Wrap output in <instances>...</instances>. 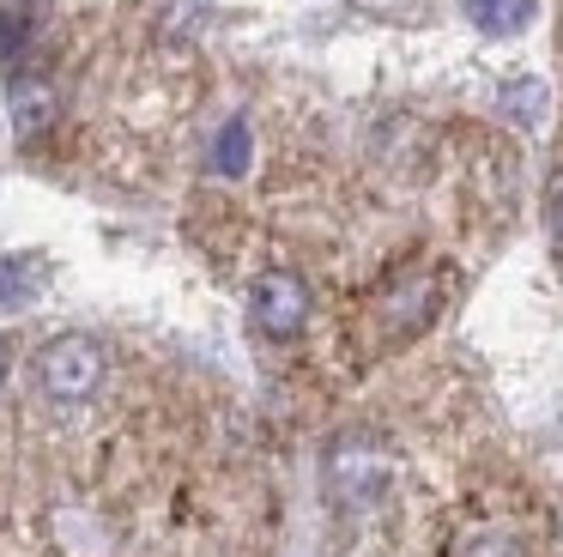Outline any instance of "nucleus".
<instances>
[{
    "label": "nucleus",
    "mask_w": 563,
    "mask_h": 557,
    "mask_svg": "<svg viewBox=\"0 0 563 557\" xmlns=\"http://www.w3.org/2000/svg\"><path fill=\"white\" fill-rule=\"evenodd\" d=\"M394 491V455L382 436H340V443L328 448V503L340 509V515H369V509H382Z\"/></svg>",
    "instance_id": "f257e3e1"
},
{
    "label": "nucleus",
    "mask_w": 563,
    "mask_h": 557,
    "mask_svg": "<svg viewBox=\"0 0 563 557\" xmlns=\"http://www.w3.org/2000/svg\"><path fill=\"white\" fill-rule=\"evenodd\" d=\"M309 309H316L309 278L291 273V266H267V273L249 285V321L267 339H297L309 327Z\"/></svg>",
    "instance_id": "7ed1b4c3"
},
{
    "label": "nucleus",
    "mask_w": 563,
    "mask_h": 557,
    "mask_svg": "<svg viewBox=\"0 0 563 557\" xmlns=\"http://www.w3.org/2000/svg\"><path fill=\"white\" fill-rule=\"evenodd\" d=\"M437 303H442V278L430 273V266H412V273H400L388 291H382V303H376V327H382V339H412V334H424L430 321H437Z\"/></svg>",
    "instance_id": "20e7f679"
},
{
    "label": "nucleus",
    "mask_w": 563,
    "mask_h": 557,
    "mask_svg": "<svg viewBox=\"0 0 563 557\" xmlns=\"http://www.w3.org/2000/svg\"><path fill=\"white\" fill-rule=\"evenodd\" d=\"M43 31V0H0V61H19Z\"/></svg>",
    "instance_id": "6e6552de"
},
{
    "label": "nucleus",
    "mask_w": 563,
    "mask_h": 557,
    "mask_svg": "<svg viewBox=\"0 0 563 557\" xmlns=\"http://www.w3.org/2000/svg\"><path fill=\"white\" fill-rule=\"evenodd\" d=\"M466 19L485 36H521L539 19V0H466Z\"/></svg>",
    "instance_id": "0eeeda50"
},
{
    "label": "nucleus",
    "mask_w": 563,
    "mask_h": 557,
    "mask_svg": "<svg viewBox=\"0 0 563 557\" xmlns=\"http://www.w3.org/2000/svg\"><path fill=\"white\" fill-rule=\"evenodd\" d=\"M207 7L200 0H158V43H188L200 31Z\"/></svg>",
    "instance_id": "9b49d317"
},
{
    "label": "nucleus",
    "mask_w": 563,
    "mask_h": 557,
    "mask_svg": "<svg viewBox=\"0 0 563 557\" xmlns=\"http://www.w3.org/2000/svg\"><path fill=\"white\" fill-rule=\"evenodd\" d=\"M551 237H558V249H563V176H558V188H551Z\"/></svg>",
    "instance_id": "f8f14e48"
},
{
    "label": "nucleus",
    "mask_w": 563,
    "mask_h": 557,
    "mask_svg": "<svg viewBox=\"0 0 563 557\" xmlns=\"http://www.w3.org/2000/svg\"><path fill=\"white\" fill-rule=\"evenodd\" d=\"M7 116H13V133H19V140L37 145L43 133L55 128V116H62L55 79H43V73H13V85H7Z\"/></svg>",
    "instance_id": "39448f33"
},
{
    "label": "nucleus",
    "mask_w": 563,
    "mask_h": 557,
    "mask_svg": "<svg viewBox=\"0 0 563 557\" xmlns=\"http://www.w3.org/2000/svg\"><path fill=\"white\" fill-rule=\"evenodd\" d=\"M103 375H110V358L91 334H62L37 351V387L55 406H86L103 387Z\"/></svg>",
    "instance_id": "f03ea898"
},
{
    "label": "nucleus",
    "mask_w": 563,
    "mask_h": 557,
    "mask_svg": "<svg viewBox=\"0 0 563 557\" xmlns=\"http://www.w3.org/2000/svg\"><path fill=\"white\" fill-rule=\"evenodd\" d=\"M497 109L509 121H521V128H539V116H545V85L539 79H509L497 97Z\"/></svg>",
    "instance_id": "9d476101"
},
{
    "label": "nucleus",
    "mask_w": 563,
    "mask_h": 557,
    "mask_svg": "<svg viewBox=\"0 0 563 557\" xmlns=\"http://www.w3.org/2000/svg\"><path fill=\"white\" fill-rule=\"evenodd\" d=\"M43 285H49L43 254H0V309H25Z\"/></svg>",
    "instance_id": "423d86ee"
},
{
    "label": "nucleus",
    "mask_w": 563,
    "mask_h": 557,
    "mask_svg": "<svg viewBox=\"0 0 563 557\" xmlns=\"http://www.w3.org/2000/svg\"><path fill=\"white\" fill-rule=\"evenodd\" d=\"M7 363H13V351H7V339H0V382H7Z\"/></svg>",
    "instance_id": "ddd939ff"
},
{
    "label": "nucleus",
    "mask_w": 563,
    "mask_h": 557,
    "mask_svg": "<svg viewBox=\"0 0 563 557\" xmlns=\"http://www.w3.org/2000/svg\"><path fill=\"white\" fill-rule=\"evenodd\" d=\"M249 121L243 116H231L219 133H212V152H207V164H212V176H243L249 170Z\"/></svg>",
    "instance_id": "1a4fd4ad"
}]
</instances>
